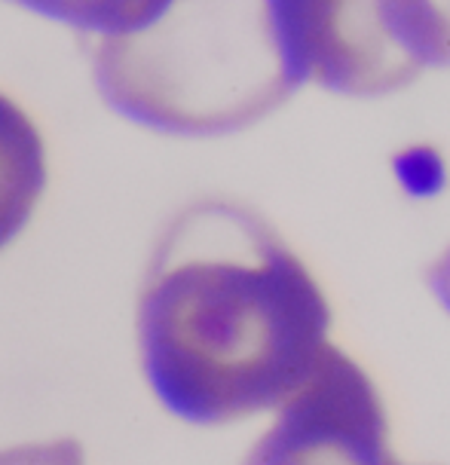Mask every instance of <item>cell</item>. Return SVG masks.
Segmentation results:
<instances>
[{
	"mask_svg": "<svg viewBox=\"0 0 450 465\" xmlns=\"http://www.w3.org/2000/svg\"><path fill=\"white\" fill-rule=\"evenodd\" d=\"M319 282L276 227L236 199H199L156 239L138 291L150 392L194 426L276 413L331 349Z\"/></svg>",
	"mask_w": 450,
	"mask_h": 465,
	"instance_id": "6da1fadb",
	"label": "cell"
},
{
	"mask_svg": "<svg viewBox=\"0 0 450 465\" xmlns=\"http://www.w3.org/2000/svg\"><path fill=\"white\" fill-rule=\"evenodd\" d=\"M98 95L145 129L212 138L248 129L310 80L304 0H163L98 40Z\"/></svg>",
	"mask_w": 450,
	"mask_h": 465,
	"instance_id": "7a4b0ae2",
	"label": "cell"
},
{
	"mask_svg": "<svg viewBox=\"0 0 450 465\" xmlns=\"http://www.w3.org/2000/svg\"><path fill=\"white\" fill-rule=\"evenodd\" d=\"M243 465H402L386 407L358 364L331 346L315 373L276 411Z\"/></svg>",
	"mask_w": 450,
	"mask_h": 465,
	"instance_id": "3957f363",
	"label": "cell"
},
{
	"mask_svg": "<svg viewBox=\"0 0 450 465\" xmlns=\"http://www.w3.org/2000/svg\"><path fill=\"white\" fill-rule=\"evenodd\" d=\"M310 80L344 95L395 93L426 62L411 0H304Z\"/></svg>",
	"mask_w": 450,
	"mask_h": 465,
	"instance_id": "277c9868",
	"label": "cell"
},
{
	"mask_svg": "<svg viewBox=\"0 0 450 465\" xmlns=\"http://www.w3.org/2000/svg\"><path fill=\"white\" fill-rule=\"evenodd\" d=\"M44 187V138L13 98L0 95V252L28 227Z\"/></svg>",
	"mask_w": 450,
	"mask_h": 465,
	"instance_id": "5b68a950",
	"label": "cell"
},
{
	"mask_svg": "<svg viewBox=\"0 0 450 465\" xmlns=\"http://www.w3.org/2000/svg\"><path fill=\"white\" fill-rule=\"evenodd\" d=\"M13 4L105 40L141 28L154 19L163 0H13Z\"/></svg>",
	"mask_w": 450,
	"mask_h": 465,
	"instance_id": "8992f818",
	"label": "cell"
},
{
	"mask_svg": "<svg viewBox=\"0 0 450 465\" xmlns=\"http://www.w3.org/2000/svg\"><path fill=\"white\" fill-rule=\"evenodd\" d=\"M429 64L450 68V0H414Z\"/></svg>",
	"mask_w": 450,
	"mask_h": 465,
	"instance_id": "52a82bcc",
	"label": "cell"
},
{
	"mask_svg": "<svg viewBox=\"0 0 450 465\" xmlns=\"http://www.w3.org/2000/svg\"><path fill=\"white\" fill-rule=\"evenodd\" d=\"M0 465H86V453L74 438L35 441L0 450Z\"/></svg>",
	"mask_w": 450,
	"mask_h": 465,
	"instance_id": "ba28073f",
	"label": "cell"
},
{
	"mask_svg": "<svg viewBox=\"0 0 450 465\" xmlns=\"http://www.w3.org/2000/svg\"><path fill=\"white\" fill-rule=\"evenodd\" d=\"M429 282H432V291L438 294V301L445 303V310L450 312V248L441 254V261L435 267H432Z\"/></svg>",
	"mask_w": 450,
	"mask_h": 465,
	"instance_id": "9c48e42d",
	"label": "cell"
}]
</instances>
